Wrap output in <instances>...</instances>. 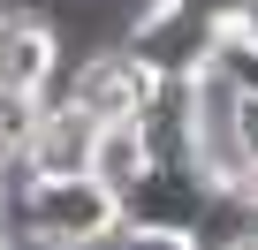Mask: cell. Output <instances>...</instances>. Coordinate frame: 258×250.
<instances>
[{"label": "cell", "mask_w": 258, "mask_h": 250, "mask_svg": "<svg viewBox=\"0 0 258 250\" xmlns=\"http://www.w3.org/2000/svg\"><path fill=\"white\" fill-rule=\"evenodd\" d=\"M16 235L31 250H106V235L121 227V197L106 182H91L84 167L69 175H16Z\"/></svg>", "instance_id": "1"}, {"label": "cell", "mask_w": 258, "mask_h": 250, "mask_svg": "<svg viewBox=\"0 0 258 250\" xmlns=\"http://www.w3.org/2000/svg\"><path fill=\"white\" fill-rule=\"evenodd\" d=\"M121 46L137 53L160 84H190V76L213 68V53H220V23H205L198 8H182V0H145V8L129 16Z\"/></svg>", "instance_id": "2"}, {"label": "cell", "mask_w": 258, "mask_h": 250, "mask_svg": "<svg viewBox=\"0 0 258 250\" xmlns=\"http://www.w3.org/2000/svg\"><path fill=\"white\" fill-rule=\"evenodd\" d=\"M152 99H160V76L129 53L121 38H114V46H91V53L69 68V91H61V106H76L84 121H137Z\"/></svg>", "instance_id": "3"}, {"label": "cell", "mask_w": 258, "mask_h": 250, "mask_svg": "<svg viewBox=\"0 0 258 250\" xmlns=\"http://www.w3.org/2000/svg\"><path fill=\"white\" fill-rule=\"evenodd\" d=\"M213 182H220V175H205L198 159H152V167L137 175V190H121V220L190 235V220H198V205L213 197Z\"/></svg>", "instance_id": "4"}, {"label": "cell", "mask_w": 258, "mask_h": 250, "mask_svg": "<svg viewBox=\"0 0 258 250\" xmlns=\"http://www.w3.org/2000/svg\"><path fill=\"white\" fill-rule=\"evenodd\" d=\"M53 76H61V23H46L38 8H0V84L46 99Z\"/></svg>", "instance_id": "5"}, {"label": "cell", "mask_w": 258, "mask_h": 250, "mask_svg": "<svg viewBox=\"0 0 258 250\" xmlns=\"http://www.w3.org/2000/svg\"><path fill=\"white\" fill-rule=\"evenodd\" d=\"M190 250H258V190H250V175L213 182V197L190 220Z\"/></svg>", "instance_id": "6"}, {"label": "cell", "mask_w": 258, "mask_h": 250, "mask_svg": "<svg viewBox=\"0 0 258 250\" xmlns=\"http://www.w3.org/2000/svg\"><path fill=\"white\" fill-rule=\"evenodd\" d=\"M145 167H152V144H145L137 121H91V152H84V175L91 182H106L121 197V190H137Z\"/></svg>", "instance_id": "7"}, {"label": "cell", "mask_w": 258, "mask_h": 250, "mask_svg": "<svg viewBox=\"0 0 258 250\" xmlns=\"http://www.w3.org/2000/svg\"><path fill=\"white\" fill-rule=\"evenodd\" d=\"M84 152H91V121L53 99V106L38 114V137H31V152H23L16 175H69V167H84Z\"/></svg>", "instance_id": "8"}, {"label": "cell", "mask_w": 258, "mask_h": 250, "mask_svg": "<svg viewBox=\"0 0 258 250\" xmlns=\"http://www.w3.org/2000/svg\"><path fill=\"white\" fill-rule=\"evenodd\" d=\"M38 114H46L38 91H8V84H0V159H8V167H23V152L38 137Z\"/></svg>", "instance_id": "9"}, {"label": "cell", "mask_w": 258, "mask_h": 250, "mask_svg": "<svg viewBox=\"0 0 258 250\" xmlns=\"http://www.w3.org/2000/svg\"><path fill=\"white\" fill-rule=\"evenodd\" d=\"M106 250H190V235H175V227H137V220H121V227L106 235Z\"/></svg>", "instance_id": "10"}, {"label": "cell", "mask_w": 258, "mask_h": 250, "mask_svg": "<svg viewBox=\"0 0 258 250\" xmlns=\"http://www.w3.org/2000/svg\"><path fill=\"white\" fill-rule=\"evenodd\" d=\"M235 137H243V159L258 175V91H235Z\"/></svg>", "instance_id": "11"}, {"label": "cell", "mask_w": 258, "mask_h": 250, "mask_svg": "<svg viewBox=\"0 0 258 250\" xmlns=\"http://www.w3.org/2000/svg\"><path fill=\"white\" fill-rule=\"evenodd\" d=\"M182 8H198L205 23H220V31H228V23L243 16V0H182Z\"/></svg>", "instance_id": "12"}, {"label": "cell", "mask_w": 258, "mask_h": 250, "mask_svg": "<svg viewBox=\"0 0 258 250\" xmlns=\"http://www.w3.org/2000/svg\"><path fill=\"white\" fill-rule=\"evenodd\" d=\"M228 31H235V38H243V46H258V0H243V16H235V23H228Z\"/></svg>", "instance_id": "13"}, {"label": "cell", "mask_w": 258, "mask_h": 250, "mask_svg": "<svg viewBox=\"0 0 258 250\" xmlns=\"http://www.w3.org/2000/svg\"><path fill=\"white\" fill-rule=\"evenodd\" d=\"M8 197H16V167L0 159V220H8Z\"/></svg>", "instance_id": "14"}, {"label": "cell", "mask_w": 258, "mask_h": 250, "mask_svg": "<svg viewBox=\"0 0 258 250\" xmlns=\"http://www.w3.org/2000/svg\"><path fill=\"white\" fill-rule=\"evenodd\" d=\"M0 250H16V235H8V220H0Z\"/></svg>", "instance_id": "15"}, {"label": "cell", "mask_w": 258, "mask_h": 250, "mask_svg": "<svg viewBox=\"0 0 258 250\" xmlns=\"http://www.w3.org/2000/svg\"><path fill=\"white\" fill-rule=\"evenodd\" d=\"M250 190H258V175H250Z\"/></svg>", "instance_id": "16"}]
</instances>
